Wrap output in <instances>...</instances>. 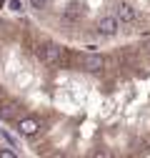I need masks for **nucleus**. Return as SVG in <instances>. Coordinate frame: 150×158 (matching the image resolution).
<instances>
[{"label": "nucleus", "mask_w": 150, "mask_h": 158, "mask_svg": "<svg viewBox=\"0 0 150 158\" xmlns=\"http://www.w3.org/2000/svg\"><path fill=\"white\" fill-rule=\"evenodd\" d=\"M40 58H43L45 65L55 68V65H60V63L65 60V48L58 45V43H45V45L40 48Z\"/></svg>", "instance_id": "nucleus-1"}, {"label": "nucleus", "mask_w": 150, "mask_h": 158, "mask_svg": "<svg viewBox=\"0 0 150 158\" xmlns=\"http://www.w3.org/2000/svg\"><path fill=\"white\" fill-rule=\"evenodd\" d=\"M78 65H80V70H85V73H98V70H103V65H105V58L98 55V53H83V55L78 58Z\"/></svg>", "instance_id": "nucleus-2"}, {"label": "nucleus", "mask_w": 150, "mask_h": 158, "mask_svg": "<svg viewBox=\"0 0 150 158\" xmlns=\"http://www.w3.org/2000/svg\"><path fill=\"white\" fill-rule=\"evenodd\" d=\"M15 126H18V133L25 135V138H33L38 131H40V121L33 118V115H20V118L15 121Z\"/></svg>", "instance_id": "nucleus-3"}, {"label": "nucleus", "mask_w": 150, "mask_h": 158, "mask_svg": "<svg viewBox=\"0 0 150 158\" xmlns=\"http://www.w3.org/2000/svg\"><path fill=\"white\" fill-rule=\"evenodd\" d=\"M118 30H120V20H118L115 13H112V15H103L100 20H98V33L103 38H112Z\"/></svg>", "instance_id": "nucleus-4"}, {"label": "nucleus", "mask_w": 150, "mask_h": 158, "mask_svg": "<svg viewBox=\"0 0 150 158\" xmlns=\"http://www.w3.org/2000/svg\"><path fill=\"white\" fill-rule=\"evenodd\" d=\"M115 15H118V20H120V23H133L135 18H138L135 8L130 5V3H125V0H123V3H118V5H115Z\"/></svg>", "instance_id": "nucleus-5"}, {"label": "nucleus", "mask_w": 150, "mask_h": 158, "mask_svg": "<svg viewBox=\"0 0 150 158\" xmlns=\"http://www.w3.org/2000/svg\"><path fill=\"white\" fill-rule=\"evenodd\" d=\"M23 113V106L18 103H5L3 108H0V121H18Z\"/></svg>", "instance_id": "nucleus-6"}, {"label": "nucleus", "mask_w": 150, "mask_h": 158, "mask_svg": "<svg viewBox=\"0 0 150 158\" xmlns=\"http://www.w3.org/2000/svg\"><path fill=\"white\" fill-rule=\"evenodd\" d=\"M8 10L10 13H23L25 5H23V0H8Z\"/></svg>", "instance_id": "nucleus-7"}, {"label": "nucleus", "mask_w": 150, "mask_h": 158, "mask_svg": "<svg viewBox=\"0 0 150 158\" xmlns=\"http://www.w3.org/2000/svg\"><path fill=\"white\" fill-rule=\"evenodd\" d=\"M13 148H15V146H10V143H8L5 148H0V158H15L18 151H13Z\"/></svg>", "instance_id": "nucleus-8"}, {"label": "nucleus", "mask_w": 150, "mask_h": 158, "mask_svg": "<svg viewBox=\"0 0 150 158\" xmlns=\"http://www.w3.org/2000/svg\"><path fill=\"white\" fill-rule=\"evenodd\" d=\"M30 3V8H35V10H43L45 5H48V0H28Z\"/></svg>", "instance_id": "nucleus-9"}]
</instances>
